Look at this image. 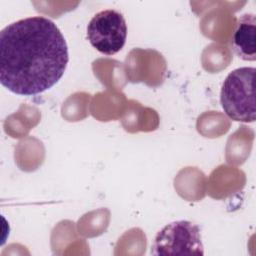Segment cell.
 <instances>
[{"label":"cell","mask_w":256,"mask_h":256,"mask_svg":"<svg viewBox=\"0 0 256 256\" xmlns=\"http://www.w3.org/2000/svg\"><path fill=\"white\" fill-rule=\"evenodd\" d=\"M152 255H204V247L198 225L178 220L164 226L155 236Z\"/></svg>","instance_id":"3"},{"label":"cell","mask_w":256,"mask_h":256,"mask_svg":"<svg viewBox=\"0 0 256 256\" xmlns=\"http://www.w3.org/2000/svg\"><path fill=\"white\" fill-rule=\"evenodd\" d=\"M254 76V67H240L232 70L225 78L220 92V103L230 119L243 123L255 121Z\"/></svg>","instance_id":"2"},{"label":"cell","mask_w":256,"mask_h":256,"mask_svg":"<svg viewBox=\"0 0 256 256\" xmlns=\"http://www.w3.org/2000/svg\"><path fill=\"white\" fill-rule=\"evenodd\" d=\"M233 52L244 61L256 60V16L244 13L238 17L231 38Z\"/></svg>","instance_id":"5"},{"label":"cell","mask_w":256,"mask_h":256,"mask_svg":"<svg viewBox=\"0 0 256 256\" xmlns=\"http://www.w3.org/2000/svg\"><path fill=\"white\" fill-rule=\"evenodd\" d=\"M68 62L66 40L49 18L27 17L0 32V82L14 94L32 96L52 88Z\"/></svg>","instance_id":"1"},{"label":"cell","mask_w":256,"mask_h":256,"mask_svg":"<svg viewBox=\"0 0 256 256\" xmlns=\"http://www.w3.org/2000/svg\"><path fill=\"white\" fill-rule=\"evenodd\" d=\"M89 43L104 55H114L125 45L127 24L122 13L106 9L96 13L87 25Z\"/></svg>","instance_id":"4"}]
</instances>
